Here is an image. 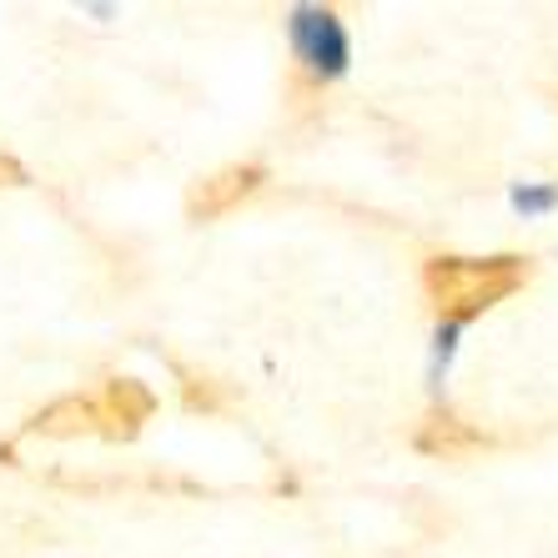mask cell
Here are the masks:
<instances>
[{
    "label": "cell",
    "instance_id": "cell-2",
    "mask_svg": "<svg viewBox=\"0 0 558 558\" xmlns=\"http://www.w3.org/2000/svg\"><path fill=\"white\" fill-rule=\"evenodd\" d=\"M287 46H292V92L302 96H323L352 65L348 21L332 5H292L287 11Z\"/></svg>",
    "mask_w": 558,
    "mask_h": 558
},
{
    "label": "cell",
    "instance_id": "cell-8",
    "mask_svg": "<svg viewBox=\"0 0 558 558\" xmlns=\"http://www.w3.org/2000/svg\"><path fill=\"white\" fill-rule=\"evenodd\" d=\"M0 186H26V167L11 151H0Z\"/></svg>",
    "mask_w": 558,
    "mask_h": 558
},
{
    "label": "cell",
    "instance_id": "cell-6",
    "mask_svg": "<svg viewBox=\"0 0 558 558\" xmlns=\"http://www.w3.org/2000/svg\"><path fill=\"white\" fill-rule=\"evenodd\" d=\"M26 433H40V438H101V417H96V398H56L46 403L36 417L26 423Z\"/></svg>",
    "mask_w": 558,
    "mask_h": 558
},
{
    "label": "cell",
    "instance_id": "cell-3",
    "mask_svg": "<svg viewBox=\"0 0 558 558\" xmlns=\"http://www.w3.org/2000/svg\"><path fill=\"white\" fill-rule=\"evenodd\" d=\"M413 448L423 458H438V463H463V458L488 453V448H494V438H488L478 423H468L458 408L433 403L428 413L413 423Z\"/></svg>",
    "mask_w": 558,
    "mask_h": 558
},
{
    "label": "cell",
    "instance_id": "cell-5",
    "mask_svg": "<svg viewBox=\"0 0 558 558\" xmlns=\"http://www.w3.org/2000/svg\"><path fill=\"white\" fill-rule=\"evenodd\" d=\"M96 417H101V438L131 442L156 417V392L136 377H106L96 392Z\"/></svg>",
    "mask_w": 558,
    "mask_h": 558
},
{
    "label": "cell",
    "instance_id": "cell-7",
    "mask_svg": "<svg viewBox=\"0 0 558 558\" xmlns=\"http://www.w3.org/2000/svg\"><path fill=\"white\" fill-rule=\"evenodd\" d=\"M171 373H177V383H182V408L186 413H227V392H221L217 377L196 373V367H186V363H171Z\"/></svg>",
    "mask_w": 558,
    "mask_h": 558
},
{
    "label": "cell",
    "instance_id": "cell-4",
    "mask_svg": "<svg viewBox=\"0 0 558 558\" xmlns=\"http://www.w3.org/2000/svg\"><path fill=\"white\" fill-rule=\"evenodd\" d=\"M267 182V161H232V167H217L211 177L186 192V221H217L227 211H236L247 196L262 192Z\"/></svg>",
    "mask_w": 558,
    "mask_h": 558
},
{
    "label": "cell",
    "instance_id": "cell-1",
    "mask_svg": "<svg viewBox=\"0 0 558 558\" xmlns=\"http://www.w3.org/2000/svg\"><path fill=\"white\" fill-rule=\"evenodd\" d=\"M533 277V262L519 252H494V257H458V252H438L423 262V298H428L438 327L463 332L468 323H478L483 312H494L513 292H523Z\"/></svg>",
    "mask_w": 558,
    "mask_h": 558
},
{
    "label": "cell",
    "instance_id": "cell-9",
    "mask_svg": "<svg viewBox=\"0 0 558 558\" xmlns=\"http://www.w3.org/2000/svg\"><path fill=\"white\" fill-rule=\"evenodd\" d=\"M554 192H519V207H548Z\"/></svg>",
    "mask_w": 558,
    "mask_h": 558
}]
</instances>
